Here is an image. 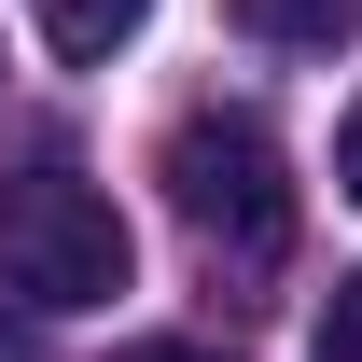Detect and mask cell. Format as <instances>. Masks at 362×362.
I'll return each instance as SVG.
<instances>
[{
    "instance_id": "5",
    "label": "cell",
    "mask_w": 362,
    "mask_h": 362,
    "mask_svg": "<svg viewBox=\"0 0 362 362\" xmlns=\"http://www.w3.org/2000/svg\"><path fill=\"white\" fill-rule=\"evenodd\" d=\"M320 362H362V279H334V307H320Z\"/></svg>"
},
{
    "instance_id": "3",
    "label": "cell",
    "mask_w": 362,
    "mask_h": 362,
    "mask_svg": "<svg viewBox=\"0 0 362 362\" xmlns=\"http://www.w3.org/2000/svg\"><path fill=\"white\" fill-rule=\"evenodd\" d=\"M139 14H153V0H42V42L70 56V70H98V56L139 42Z\"/></svg>"
},
{
    "instance_id": "8",
    "label": "cell",
    "mask_w": 362,
    "mask_h": 362,
    "mask_svg": "<svg viewBox=\"0 0 362 362\" xmlns=\"http://www.w3.org/2000/svg\"><path fill=\"white\" fill-rule=\"evenodd\" d=\"M0 362H28V334H14V320H0Z\"/></svg>"
},
{
    "instance_id": "7",
    "label": "cell",
    "mask_w": 362,
    "mask_h": 362,
    "mask_svg": "<svg viewBox=\"0 0 362 362\" xmlns=\"http://www.w3.org/2000/svg\"><path fill=\"white\" fill-rule=\"evenodd\" d=\"M126 362H223V349H195V334H153V349H126Z\"/></svg>"
},
{
    "instance_id": "1",
    "label": "cell",
    "mask_w": 362,
    "mask_h": 362,
    "mask_svg": "<svg viewBox=\"0 0 362 362\" xmlns=\"http://www.w3.org/2000/svg\"><path fill=\"white\" fill-rule=\"evenodd\" d=\"M126 209L98 195L84 168H14L0 181V279L28 307H112L126 293Z\"/></svg>"
},
{
    "instance_id": "6",
    "label": "cell",
    "mask_w": 362,
    "mask_h": 362,
    "mask_svg": "<svg viewBox=\"0 0 362 362\" xmlns=\"http://www.w3.org/2000/svg\"><path fill=\"white\" fill-rule=\"evenodd\" d=\"M334 181H349V209H362V98H349V126H334Z\"/></svg>"
},
{
    "instance_id": "4",
    "label": "cell",
    "mask_w": 362,
    "mask_h": 362,
    "mask_svg": "<svg viewBox=\"0 0 362 362\" xmlns=\"http://www.w3.org/2000/svg\"><path fill=\"white\" fill-rule=\"evenodd\" d=\"M237 28H251V42H279V56H307V42H334V28H349V0H223Z\"/></svg>"
},
{
    "instance_id": "2",
    "label": "cell",
    "mask_w": 362,
    "mask_h": 362,
    "mask_svg": "<svg viewBox=\"0 0 362 362\" xmlns=\"http://www.w3.org/2000/svg\"><path fill=\"white\" fill-rule=\"evenodd\" d=\"M168 195H181V223L209 237V265H279L293 251V168H279V139L251 112L168 126Z\"/></svg>"
}]
</instances>
